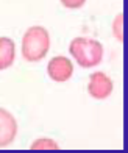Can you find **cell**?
I'll return each instance as SVG.
<instances>
[{"mask_svg": "<svg viewBox=\"0 0 128 153\" xmlns=\"http://www.w3.org/2000/svg\"><path fill=\"white\" fill-rule=\"evenodd\" d=\"M50 50V36L44 27H30L22 38V58L28 62H38Z\"/></svg>", "mask_w": 128, "mask_h": 153, "instance_id": "obj_1", "label": "cell"}, {"mask_svg": "<svg viewBox=\"0 0 128 153\" xmlns=\"http://www.w3.org/2000/svg\"><path fill=\"white\" fill-rule=\"evenodd\" d=\"M69 52L77 64L83 69L97 67L103 59V45L91 38H75L69 45Z\"/></svg>", "mask_w": 128, "mask_h": 153, "instance_id": "obj_2", "label": "cell"}, {"mask_svg": "<svg viewBox=\"0 0 128 153\" xmlns=\"http://www.w3.org/2000/svg\"><path fill=\"white\" fill-rule=\"evenodd\" d=\"M112 80L103 72H94L89 76L88 83V92L92 99L95 100H105L108 99L112 92Z\"/></svg>", "mask_w": 128, "mask_h": 153, "instance_id": "obj_3", "label": "cell"}, {"mask_svg": "<svg viewBox=\"0 0 128 153\" xmlns=\"http://www.w3.org/2000/svg\"><path fill=\"white\" fill-rule=\"evenodd\" d=\"M47 75L55 83H66L72 78L74 66L72 61L66 56H55L47 64Z\"/></svg>", "mask_w": 128, "mask_h": 153, "instance_id": "obj_4", "label": "cell"}, {"mask_svg": "<svg viewBox=\"0 0 128 153\" xmlns=\"http://www.w3.org/2000/svg\"><path fill=\"white\" fill-rule=\"evenodd\" d=\"M17 122L6 109L0 108V149H5L16 139Z\"/></svg>", "mask_w": 128, "mask_h": 153, "instance_id": "obj_5", "label": "cell"}, {"mask_svg": "<svg viewBox=\"0 0 128 153\" xmlns=\"http://www.w3.org/2000/svg\"><path fill=\"white\" fill-rule=\"evenodd\" d=\"M16 58V45L10 38H0V71L8 69Z\"/></svg>", "mask_w": 128, "mask_h": 153, "instance_id": "obj_6", "label": "cell"}, {"mask_svg": "<svg viewBox=\"0 0 128 153\" xmlns=\"http://www.w3.org/2000/svg\"><path fill=\"white\" fill-rule=\"evenodd\" d=\"M33 152H39V150H60V145L52 139H38L34 141L30 147Z\"/></svg>", "mask_w": 128, "mask_h": 153, "instance_id": "obj_7", "label": "cell"}, {"mask_svg": "<svg viewBox=\"0 0 128 153\" xmlns=\"http://www.w3.org/2000/svg\"><path fill=\"white\" fill-rule=\"evenodd\" d=\"M112 33H114L116 39L124 41V14H119L114 19V24H112Z\"/></svg>", "mask_w": 128, "mask_h": 153, "instance_id": "obj_8", "label": "cell"}, {"mask_svg": "<svg viewBox=\"0 0 128 153\" xmlns=\"http://www.w3.org/2000/svg\"><path fill=\"white\" fill-rule=\"evenodd\" d=\"M61 3L64 8H69V10H80L84 6L86 0H61Z\"/></svg>", "mask_w": 128, "mask_h": 153, "instance_id": "obj_9", "label": "cell"}]
</instances>
